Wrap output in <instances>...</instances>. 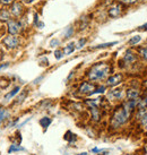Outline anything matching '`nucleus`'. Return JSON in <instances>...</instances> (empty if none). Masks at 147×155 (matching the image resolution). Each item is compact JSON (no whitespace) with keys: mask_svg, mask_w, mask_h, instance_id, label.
Segmentation results:
<instances>
[{"mask_svg":"<svg viewBox=\"0 0 147 155\" xmlns=\"http://www.w3.org/2000/svg\"><path fill=\"white\" fill-rule=\"evenodd\" d=\"M113 67L111 64L105 61H100L92 65L86 71V78L93 83L103 82L112 74Z\"/></svg>","mask_w":147,"mask_h":155,"instance_id":"f257e3e1","label":"nucleus"},{"mask_svg":"<svg viewBox=\"0 0 147 155\" xmlns=\"http://www.w3.org/2000/svg\"><path fill=\"white\" fill-rule=\"evenodd\" d=\"M131 116L132 114H130L129 112L126 110L122 103L118 104L111 111L110 119H109V128L111 130H119L128 124Z\"/></svg>","mask_w":147,"mask_h":155,"instance_id":"f03ea898","label":"nucleus"},{"mask_svg":"<svg viewBox=\"0 0 147 155\" xmlns=\"http://www.w3.org/2000/svg\"><path fill=\"white\" fill-rule=\"evenodd\" d=\"M96 83H93L91 81H83L77 87V93L83 96H91L93 91L95 90Z\"/></svg>","mask_w":147,"mask_h":155,"instance_id":"7ed1b4c3","label":"nucleus"},{"mask_svg":"<svg viewBox=\"0 0 147 155\" xmlns=\"http://www.w3.org/2000/svg\"><path fill=\"white\" fill-rule=\"evenodd\" d=\"M126 97V90L121 88V87H112L111 90L106 93V99L112 102V101H118L120 102Z\"/></svg>","mask_w":147,"mask_h":155,"instance_id":"20e7f679","label":"nucleus"},{"mask_svg":"<svg viewBox=\"0 0 147 155\" xmlns=\"http://www.w3.org/2000/svg\"><path fill=\"white\" fill-rule=\"evenodd\" d=\"M1 42H2V45H4L6 49H8V50H15V49H17V48L19 47L21 39L18 38L17 35L8 34L7 36H5Z\"/></svg>","mask_w":147,"mask_h":155,"instance_id":"39448f33","label":"nucleus"},{"mask_svg":"<svg viewBox=\"0 0 147 155\" xmlns=\"http://www.w3.org/2000/svg\"><path fill=\"white\" fill-rule=\"evenodd\" d=\"M125 81V75L122 73L111 74L106 79H105V86L106 87H117L120 84H122Z\"/></svg>","mask_w":147,"mask_h":155,"instance_id":"423d86ee","label":"nucleus"},{"mask_svg":"<svg viewBox=\"0 0 147 155\" xmlns=\"http://www.w3.org/2000/svg\"><path fill=\"white\" fill-rule=\"evenodd\" d=\"M24 5H23L22 1H15L10 5V8H9V12L11 14V16L14 17H21L23 14H24Z\"/></svg>","mask_w":147,"mask_h":155,"instance_id":"0eeeda50","label":"nucleus"},{"mask_svg":"<svg viewBox=\"0 0 147 155\" xmlns=\"http://www.w3.org/2000/svg\"><path fill=\"white\" fill-rule=\"evenodd\" d=\"M88 111H90V117H91V120L94 122V124H99L102 121V118H103L104 111L99 107H94V108H88Z\"/></svg>","mask_w":147,"mask_h":155,"instance_id":"6e6552de","label":"nucleus"},{"mask_svg":"<svg viewBox=\"0 0 147 155\" xmlns=\"http://www.w3.org/2000/svg\"><path fill=\"white\" fill-rule=\"evenodd\" d=\"M22 30V24L16 19H10L7 22V32L10 35H18Z\"/></svg>","mask_w":147,"mask_h":155,"instance_id":"1a4fd4ad","label":"nucleus"},{"mask_svg":"<svg viewBox=\"0 0 147 155\" xmlns=\"http://www.w3.org/2000/svg\"><path fill=\"white\" fill-rule=\"evenodd\" d=\"M122 60H123L126 66H131V65H134L135 62H137L138 56H137V53H135L131 49H128V50H126Z\"/></svg>","mask_w":147,"mask_h":155,"instance_id":"9d476101","label":"nucleus"},{"mask_svg":"<svg viewBox=\"0 0 147 155\" xmlns=\"http://www.w3.org/2000/svg\"><path fill=\"white\" fill-rule=\"evenodd\" d=\"M123 13V6L122 4H114L112 5L110 8L108 9V15L109 17L111 18H118L119 16H121Z\"/></svg>","mask_w":147,"mask_h":155,"instance_id":"9b49d317","label":"nucleus"},{"mask_svg":"<svg viewBox=\"0 0 147 155\" xmlns=\"http://www.w3.org/2000/svg\"><path fill=\"white\" fill-rule=\"evenodd\" d=\"M139 96H140V91L137 87H129L126 90V99L127 100L138 99Z\"/></svg>","mask_w":147,"mask_h":155,"instance_id":"f8f14e48","label":"nucleus"},{"mask_svg":"<svg viewBox=\"0 0 147 155\" xmlns=\"http://www.w3.org/2000/svg\"><path fill=\"white\" fill-rule=\"evenodd\" d=\"M21 90H22V87L19 86V85H16V86L13 87V90L9 91L7 94H5L4 96V101L5 102H10L13 99H15L16 97V95L21 92Z\"/></svg>","mask_w":147,"mask_h":155,"instance_id":"ddd939ff","label":"nucleus"},{"mask_svg":"<svg viewBox=\"0 0 147 155\" xmlns=\"http://www.w3.org/2000/svg\"><path fill=\"white\" fill-rule=\"evenodd\" d=\"M21 152H26V148L23 147L21 144L14 143V142L9 145L8 150H7V153H8V154H16V153H21Z\"/></svg>","mask_w":147,"mask_h":155,"instance_id":"4468645a","label":"nucleus"},{"mask_svg":"<svg viewBox=\"0 0 147 155\" xmlns=\"http://www.w3.org/2000/svg\"><path fill=\"white\" fill-rule=\"evenodd\" d=\"M64 139H65L66 142L69 144V146H74L78 140V136L76 134H74L71 130H68L67 133L65 134V136H64Z\"/></svg>","mask_w":147,"mask_h":155,"instance_id":"2eb2a0df","label":"nucleus"},{"mask_svg":"<svg viewBox=\"0 0 147 155\" xmlns=\"http://www.w3.org/2000/svg\"><path fill=\"white\" fill-rule=\"evenodd\" d=\"M28 95V90H22V92H19L17 95H16V99L14 101L13 105H19V104L24 103L25 99Z\"/></svg>","mask_w":147,"mask_h":155,"instance_id":"dca6fc26","label":"nucleus"},{"mask_svg":"<svg viewBox=\"0 0 147 155\" xmlns=\"http://www.w3.org/2000/svg\"><path fill=\"white\" fill-rule=\"evenodd\" d=\"M10 118V112L7 108L5 107H0V127L6 120H9Z\"/></svg>","mask_w":147,"mask_h":155,"instance_id":"f3484780","label":"nucleus"},{"mask_svg":"<svg viewBox=\"0 0 147 155\" xmlns=\"http://www.w3.org/2000/svg\"><path fill=\"white\" fill-rule=\"evenodd\" d=\"M11 19V14L9 12V9L2 8L0 9V22L7 23Z\"/></svg>","mask_w":147,"mask_h":155,"instance_id":"a211bd4d","label":"nucleus"},{"mask_svg":"<svg viewBox=\"0 0 147 155\" xmlns=\"http://www.w3.org/2000/svg\"><path fill=\"white\" fill-rule=\"evenodd\" d=\"M39 124L40 126L43 128V130H47L51 126L52 124V118H50V117L45 116V117H42L41 119L39 120Z\"/></svg>","mask_w":147,"mask_h":155,"instance_id":"6ab92c4d","label":"nucleus"},{"mask_svg":"<svg viewBox=\"0 0 147 155\" xmlns=\"http://www.w3.org/2000/svg\"><path fill=\"white\" fill-rule=\"evenodd\" d=\"M75 50H76V43L70 42V43H68L65 47V49H64V53H65V56H69V54H71Z\"/></svg>","mask_w":147,"mask_h":155,"instance_id":"aec40b11","label":"nucleus"},{"mask_svg":"<svg viewBox=\"0 0 147 155\" xmlns=\"http://www.w3.org/2000/svg\"><path fill=\"white\" fill-rule=\"evenodd\" d=\"M106 88H108V87L105 86V84H104V85H96L95 90L93 91V93H92L91 96L97 95V94H104V93L106 92Z\"/></svg>","mask_w":147,"mask_h":155,"instance_id":"412c9836","label":"nucleus"},{"mask_svg":"<svg viewBox=\"0 0 147 155\" xmlns=\"http://www.w3.org/2000/svg\"><path fill=\"white\" fill-rule=\"evenodd\" d=\"M118 44V41H114V42H108V43H102L99 44V45H95V47H92L91 50H99V49H105V48H110L112 45H116Z\"/></svg>","mask_w":147,"mask_h":155,"instance_id":"4be33fe9","label":"nucleus"},{"mask_svg":"<svg viewBox=\"0 0 147 155\" xmlns=\"http://www.w3.org/2000/svg\"><path fill=\"white\" fill-rule=\"evenodd\" d=\"M138 109H147V94L143 97H140L138 105H137V110Z\"/></svg>","mask_w":147,"mask_h":155,"instance_id":"5701e85b","label":"nucleus"},{"mask_svg":"<svg viewBox=\"0 0 147 155\" xmlns=\"http://www.w3.org/2000/svg\"><path fill=\"white\" fill-rule=\"evenodd\" d=\"M140 41H142V36H140V35H136V36H132V38L129 40L128 44H129L130 47H134L136 44H138Z\"/></svg>","mask_w":147,"mask_h":155,"instance_id":"b1692460","label":"nucleus"},{"mask_svg":"<svg viewBox=\"0 0 147 155\" xmlns=\"http://www.w3.org/2000/svg\"><path fill=\"white\" fill-rule=\"evenodd\" d=\"M52 104V101L51 100H43L41 103H40V108L42 109V110H45V109H48L51 107Z\"/></svg>","mask_w":147,"mask_h":155,"instance_id":"393cba45","label":"nucleus"},{"mask_svg":"<svg viewBox=\"0 0 147 155\" xmlns=\"http://www.w3.org/2000/svg\"><path fill=\"white\" fill-rule=\"evenodd\" d=\"M74 34V27L73 26H68L65 31V34H64V38L65 39H69L70 36Z\"/></svg>","mask_w":147,"mask_h":155,"instance_id":"a878e982","label":"nucleus"},{"mask_svg":"<svg viewBox=\"0 0 147 155\" xmlns=\"http://www.w3.org/2000/svg\"><path fill=\"white\" fill-rule=\"evenodd\" d=\"M87 42V39H85V38H82V39L78 40V42L76 43V49L77 50H80V49H83L84 48V45L86 44Z\"/></svg>","mask_w":147,"mask_h":155,"instance_id":"bb28decb","label":"nucleus"},{"mask_svg":"<svg viewBox=\"0 0 147 155\" xmlns=\"http://www.w3.org/2000/svg\"><path fill=\"white\" fill-rule=\"evenodd\" d=\"M65 56V53H64V50H61V49H58L54 51V58H56L57 60H61L62 58Z\"/></svg>","mask_w":147,"mask_h":155,"instance_id":"cd10ccee","label":"nucleus"},{"mask_svg":"<svg viewBox=\"0 0 147 155\" xmlns=\"http://www.w3.org/2000/svg\"><path fill=\"white\" fill-rule=\"evenodd\" d=\"M139 54L142 56L144 60L147 61V47H143V48H139Z\"/></svg>","mask_w":147,"mask_h":155,"instance_id":"c85d7f7f","label":"nucleus"},{"mask_svg":"<svg viewBox=\"0 0 147 155\" xmlns=\"http://www.w3.org/2000/svg\"><path fill=\"white\" fill-rule=\"evenodd\" d=\"M34 24H35V26H36V27H39V28H43V27H44V24H43V23L40 22L38 14H34Z\"/></svg>","mask_w":147,"mask_h":155,"instance_id":"c756f323","label":"nucleus"},{"mask_svg":"<svg viewBox=\"0 0 147 155\" xmlns=\"http://www.w3.org/2000/svg\"><path fill=\"white\" fill-rule=\"evenodd\" d=\"M19 118H15L14 120H9V122L7 124V128H13V127H17Z\"/></svg>","mask_w":147,"mask_h":155,"instance_id":"7c9ffc66","label":"nucleus"},{"mask_svg":"<svg viewBox=\"0 0 147 155\" xmlns=\"http://www.w3.org/2000/svg\"><path fill=\"white\" fill-rule=\"evenodd\" d=\"M15 140H14V143H18V144H21L23 140V137H22V135H21V131H19V129L16 131V134H15Z\"/></svg>","mask_w":147,"mask_h":155,"instance_id":"2f4dec72","label":"nucleus"},{"mask_svg":"<svg viewBox=\"0 0 147 155\" xmlns=\"http://www.w3.org/2000/svg\"><path fill=\"white\" fill-rule=\"evenodd\" d=\"M118 1L122 5H134L138 2V0H118Z\"/></svg>","mask_w":147,"mask_h":155,"instance_id":"473e14b6","label":"nucleus"},{"mask_svg":"<svg viewBox=\"0 0 147 155\" xmlns=\"http://www.w3.org/2000/svg\"><path fill=\"white\" fill-rule=\"evenodd\" d=\"M139 124H140V126H146L147 125V112L144 114L140 119H139Z\"/></svg>","mask_w":147,"mask_h":155,"instance_id":"72a5a7b5","label":"nucleus"},{"mask_svg":"<svg viewBox=\"0 0 147 155\" xmlns=\"http://www.w3.org/2000/svg\"><path fill=\"white\" fill-rule=\"evenodd\" d=\"M59 44H60V41L58 39H53L50 41V47L51 48H56V47H58Z\"/></svg>","mask_w":147,"mask_h":155,"instance_id":"f704fd0d","label":"nucleus"},{"mask_svg":"<svg viewBox=\"0 0 147 155\" xmlns=\"http://www.w3.org/2000/svg\"><path fill=\"white\" fill-rule=\"evenodd\" d=\"M16 0H0V4L2 5V6H9V5H11Z\"/></svg>","mask_w":147,"mask_h":155,"instance_id":"c9c22d12","label":"nucleus"},{"mask_svg":"<svg viewBox=\"0 0 147 155\" xmlns=\"http://www.w3.org/2000/svg\"><path fill=\"white\" fill-rule=\"evenodd\" d=\"M31 119H32V118H31V117H30V118H27V119H26L25 121H23L22 124H18V126H17V128H18V129H21V128H23V127H24V126H25L26 124H27V122H28V121L31 120Z\"/></svg>","mask_w":147,"mask_h":155,"instance_id":"e433bc0d","label":"nucleus"},{"mask_svg":"<svg viewBox=\"0 0 147 155\" xmlns=\"http://www.w3.org/2000/svg\"><path fill=\"white\" fill-rule=\"evenodd\" d=\"M10 66V62H4V64H1L0 65V71L1 70H5V69H7Z\"/></svg>","mask_w":147,"mask_h":155,"instance_id":"4c0bfd02","label":"nucleus"},{"mask_svg":"<svg viewBox=\"0 0 147 155\" xmlns=\"http://www.w3.org/2000/svg\"><path fill=\"white\" fill-rule=\"evenodd\" d=\"M103 150L104 148H97V147H94V148H92L91 150V152L92 153H94V154H99V153H101Z\"/></svg>","mask_w":147,"mask_h":155,"instance_id":"58836bf2","label":"nucleus"},{"mask_svg":"<svg viewBox=\"0 0 147 155\" xmlns=\"http://www.w3.org/2000/svg\"><path fill=\"white\" fill-rule=\"evenodd\" d=\"M40 64H41V66H49V60L47 58H43L42 60L40 61Z\"/></svg>","mask_w":147,"mask_h":155,"instance_id":"ea45409f","label":"nucleus"},{"mask_svg":"<svg viewBox=\"0 0 147 155\" xmlns=\"http://www.w3.org/2000/svg\"><path fill=\"white\" fill-rule=\"evenodd\" d=\"M35 0H22V2L23 4H27V5H30V4H33Z\"/></svg>","mask_w":147,"mask_h":155,"instance_id":"a19ab883","label":"nucleus"},{"mask_svg":"<svg viewBox=\"0 0 147 155\" xmlns=\"http://www.w3.org/2000/svg\"><path fill=\"white\" fill-rule=\"evenodd\" d=\"M138 30H140V31H147V23H146V24H144V25L140 26Z\"/></svg>","mask_w":147,"mask_h":155,"instance_id":"79ce46f5","label":"nucleus"},{"mask_svg":"<svg viewBox=\"0 0 147 155\" xmlns=\"http://www.w3.org/2000/svg\"><path fill=\"white\" fill-rule=\"evenodd\" d=\"M42 79H43V76H41V77H39V78H36L34 82H33V84H39L40 81H42Z\"/></svg>","mask_w":147,"mask_h":155,"instance_id":"37998d69","label":"nucleus"},{"mask_svg":"<svg viewBox=\"0 0 147 155\" xmlns=\"http://www.w3.org/2000/svg\"><path fill=\"white\" fill-rule=\"evenodd\" d=\"M75 155H88L87 152H82V153H78V154H75Z\"/></svg>","mask_w":147,"mask_h":155,"instance_id":"c03bdc74","label":"nucleus"},{"mask_svg":"<svg viewBox=\"0 0 147 155\" xmlns=\"http://www.w3.org/2000/svg\"><path fill=\"white\" fill-rule=\"evenodd\" d=\"M146 129H147V125H146Z\"/></svg>","mask_w":147,"mask_h":155,"instance_id":"a18cd8bd","label":"nucleus"}]
</instances>
